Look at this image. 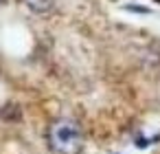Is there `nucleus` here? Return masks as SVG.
Masks as SVG:
<instances>
[{
    "label": "nucleus",
    "mask_w": 160,
    "mask_h": 154,
    "mask_svg": "<svg viewBox=\"0 0 160 154\" xmlns=\"http://www.w3.org/2000/svg\"><path fill=\"white\" fill-rule=\"evenodd\" d=\"M48 147L55 154H79L83 147L81 125L72 119H57L48 125Z\"/></svg>",
    "instance_id": "nucleus-1"
},
{
    "label": "nucleus",
    "mask_w": 160,
    "mask_h": 154,
    "mask_svg": "<svg viewBox=\"0 0 160 154\" xmlns=\"http://www.w3.org/2000/svg\"><path fill=\"white\" fill-rule=\"evenodd\" d=\"M22 3L33 11V13H48L55 5V0H22Z\"/></svg>",
    "instance_id": "nucleus-2"
},
{
    "label": "nucleus",
    "mask_w": 160,
    "mask_h": 154,
    "mask_svg": "<svg viewBox=\"0 0 160 154\" xmlns=\"http://www.w3.org/2000/svg\"><path fill=\"white\" fill-rule=\"evenodd\" d=\"M2 3H5V0H0V5H2Z\"/></svg>",
    "instance_id": "nucleus-3"
}]
</instances>
